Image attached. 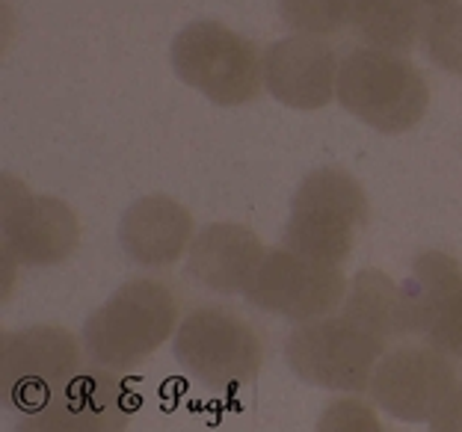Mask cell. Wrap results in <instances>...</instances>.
Listing matches in <instances>:
<instances>
[{
	"mask_svg": "<svg viewBox=\"0 0 462 432\" xmlns=\"http://www.w3.org/2000/svg\"><path fill=\"white\" fill-rule=\"evenodd\" d=\"M178 297L163 281L134 279L83 323V346L98 367L131 371L172 338Z\"/></svg>",
	"mask_w": 462,
	"mask_h": 432,
	"instance_id": "1",
	"label": "cell"
},
{
	"mask_svg": "<svg viewBox=\"0 0 462 432\" xmlns=\"http://www.w3.org/2000/svg\"><path fill=\"white\" fill-rule=\"evenodd\" d=\"M335 98L383 133H403L424 119L430 87L406 57L383 48H353L341 60Z\"/></svg>",
	"mask_w": 462,
	"mask_h": 432,
	"instance_id": "2",
	"label": "cell"
},
{
	"mask_svg": "<svg viewBox=\"0 0 462 432\" xmlns=\"http://www.w3.org/2000/svg\"><path fill=\"white\" fill-rule=\"evenodd\" d=\"M367 225L362 184L344 170H318L300 184L291 205L285 246L314 261L341 263L353 252L356 231Z\"/></svg>",
	"mask_w": 462,
	"mask_h": 432,
	"instance_id": "3",
	"label": "cell"
},
{
	"mask_svg": "<svg viewBox=\"0 0 462 432\" xmlns=\"http://www.w3.org/2000/svg\"><path fill=\"white\" fill-rule=\"evenodd\" d=\"M380 335L367 332L344 314L300 323L285 341V358L302 382L329 391H371V376L385 355Z\"/></svg>",
	"mask_w": 462,
	"mask_h": 432,
	"instance_id": "4",
	"label": "cell"
},
{
	"mask_svg": "<svg viewBox=\"0 0 462 432\" xmlns=\"http://www.w3.org/2000/svg\"><path fill=\"white\" fill-rule=\"evenodd\" d=\"M172 69L187 87L223 107L258 98L264 80V57L258 48L217 21H196L175 36Z\"/></svg>",
	"mask_w": 462,
	"mask_h": 432,
	"instance_id": "5",
	"label": "cell"
},
{
	"mask_svg": "<svg viewBox=\"0 0 462 432\" xmlns=\"http://www.w3.org/2000/svg\"><path fill=\"white\" fill-rule=\"evenodd\" d=\"M175 358L208 388L235 391L258 376L264 344L240 314L202 305L175 332Z\"/></svg>",
	"mask_w": 462,
	"mask_h": 432,
	"instance_id": "6",
	"label": "cell"
},
{
	"mask_svg": "<svg viewBox=\"0 0 462 432\" xmlns=\"http://www.w3.org/2000/svg\"><path fill=\"white\" fill-rule=\"evenodd\" d=\"M78 371L80 346L57 326L6 332L0 341V394L21 418L39 412Z\"/></svg>",
	"mask_w": 462,
	"mask_h": 432,
	"instance_id": "7",
	"label": "cell"
},
{
	"mask_svg": "<svg viewBox=\"0 0 462 432\" xmlns=\"http://www.w3.org/2000/svg\"><path fill=\"white\" fill-rule=\"evenodd\" d=\"M344 297L346 279L341 263L297 255L288 246L267 252L255 281L246 290V299L252 305L293 323L327 317L335 308H341Z\"/></svg>",
	"mask_w": 462,
	"mask_h": 432,
	"instance_id": "8",
	"label": "cell"
},
{
	"mask_svg": "<svg viewBox=\"0 0 462 432\" xmlns=\"http://www.w3.org/2000/svg\"><path fill=\"white\" fill-rule=\"evenodd\" d=\"M4 255L27 267H51L78 249L80 225L71 207L60 198L36 196L4 175Z\"/></svg>",
	"mask_w": 462,
	"mask_h": 432,
	"instance_id": "9",
	"label": "cell"
},
{
	"mask_svg": "<svg viewBox=\"0 0 462 432\" xmlns=\"http://www.w3.org/2000/svg\"><path fill=\"white\" fill-rule=\"evenodd\" d=\"M457 385V371L448 353L430 344L385 353L371 376L376 403L409 424H430Z\"/></svg>",
	"mask_w": 462,
	"mask_h": 432,
	"instance_id": "10",
	"label": "cell"
},
{
	"mask_svg": "<svg viewBox=\"0 0 462 432\" xmlns=\"http://www.w3.org/2000/svg\"><path fill=\"white\" fill-rule=\"evenodd\" d=\"M136 400L107 367L78 371L33 415L18 420L24 432H113L128 429Z\"/></svg>",
	"mask_w": 462,
	"mask_h": 432,
	"instance_id": "11",
	"label": "cell"
},
{
	"mask_svg": "<svg viewBox=\"0 0 462 432\" xmlns=\"http://www.w3.org/2000/svg\"><path fill=\"white\" fill-rule=\"evenodd\" d=\"M338 54L320 36H288L267 48L264 83L276 101L293 110H320L338 89Z\"/></svg>",
	"mask_w": 462,
	"mask_h": 432,
	"instance_id": "12",
	"label": "cell"
},
{
	"mask_svg": "<svg viewBox=\"0 0 462 432\" xmlns=\"http://www.w3.org/2000/svg\"><path fill=\"white\" fill-rule=\"evenodd\" d=\"M264 255L255 231L235 223H214L193 237L187 270L199 284L217 293H246Z\"/></svg>",
	"mask_w": 462,
	"mask_h": 432,
	"instance_id": "13",
	"label": "cell"
},
{
	"mask_svg": "<svg viewBox=\"0 0 462 432\" xmlns=\"http://www.w3.org/2000/svg\"><path fill=\"white\" fill-rule=\"evenodd\" d=\"M119 240L143 267H170L193 240V216L170 196H145L122 216Z\"/></svg>",
	"mask_w": 462,
	"mask_h": 432,
	"instance_id": "14",
	"label": "cell"
},
{
	"mask_svg": "<svg viewBox=\"0 0 462 432\" xmlns=\"http://www.w3.org/2000/svg\"><path fill=\"white\" fill-rule=\"evenodd\" d=\"M459 281L462 276L457 261L445 255V252H424V255H418L401 288L406 335H418V338L427 341L439 320H442V314L448 311Z\"/></svg>",
	"mask_w": 462,
	"mask_h": 432,
	"instance_id": "15",
	"label": "cell"
},
{
	"mask_svg": "<svg viewBox=\"0 0 462 432\" xmlns=\"http://www.w3.org/2000/svg\"><path fill=\"white\" fill-rule=\"evenodd\" d=\"M421 0H346V27L367 48L406 54L424 30Z\"/></svg>",
	"mask_w": 462,
	"mask_h": 432,
	"instance_id": "16",
	"label": "cell"
},
{
	"mask_svg": "<svg viewBox=\"0 0 462 432\" xmlns=\"http://www.w3.org/2000/svg\"><path fill=\"white\" fill-rule=\"evenodd\" d=\"M341 314L365 326L367 332L380 335L383 341H394L406 335L401 288L383 270H362L350 281L341 302Z\"/></svg>",
	"mask_w": 462,
	"mask_h": 432,
	"instance_id": "17",
	"label": "cell"
},
{
	"mask_svg": "<svg viewBox=\"0 0 462 432\" xmlns=\"http://www.w3.org/2000/svg\"><path fill=\"white\" fill-rule=\"evenodd\" d=\"M421 33L430 60L450 75H462V4L430 9Z\"/></svg>",
	"mask_w": 462,
	"mask_h": 432,
	"instance_id": "18",
	"label": "cell"
},
{
	"mask_svg": "<svg viewBox=\"0 0 462 432\" xmlns=\"http://www.w3.org/2000/svg\"><path fill=\"white\" fill-rule=\"evenodd\" d=\"M279 13L293 30L320 39L346 27V0H279Z\"/></svg>",
	"mask_w": 462,
	"mask_h": 432,
	"instance_id": "19",
	"label": "cell"
},
{
	"mask_svg": "<svg viewBox=\"0 0 462 432\" xmlns=\"http://www.w3.org/2000/svg\"><path fill=\"white\" fill-rule=\"evenodd\" d=\"M427 344L448 355H462V281L448 305V311L442 314V320H439L433 335L427 338Z\"/></svg>",
	"mask_w": 462,
	"mask_h": 432,
	"instance_id": "20",
	"label": "cell"
},
{
	"mask_svg": "<svg viewBox=\"0 0 462 432\" xmlns=\"http://www.w3.org/2000/svg\"><path fill=\"white\" fill-rule=\"evenodd\" d=\"M320 429H380L376 418L356 400H341L335 403L320 420Z\"/></svg>",
	"mask_w": 462,
	"mask_h": 432,
	"instance_id": "21",
	"label": "cell"
},
{
	"mask_svg": "<svg viewBox=\"0 0 462 432\" xmlns=\"http://www.w3.org/2000/svg\"><path fill=\"white\" fill-rule=\"evenodd\" d=\"M430 429L436 432H462V385H457L450 397L442 403V409L430 420Z\"/></svg>",
	"mask_w": 462,
	"mask_h": 432,
	"instance_id": "22",
	"label": "cell"
},
{
	"mask_svg": "<svg viewBox=\"0 0 462 432\" xmlns=\"http://www.w3.org/2000/svg\"><path fill=\"white\" fill-rule=\"evenodd\" d=\"M424 6H430V9H436V6H445V4H457V0H421Z\"/></svg>",
	"mask_w": 462,
	"mask_h": 432,
	"instance_id": "23",
	"label": "cell"
}]
</instances>
